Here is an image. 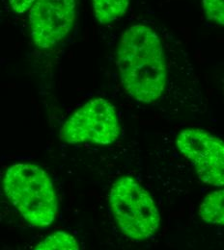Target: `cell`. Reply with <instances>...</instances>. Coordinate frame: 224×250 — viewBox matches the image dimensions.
Segmentation results:
<instances>
[{
    "label": "cell",
    "instance_id": "cell-1",
    "mask_svg": "<svg viewBox=\"0 0 224 250\" xmlns=\"http://www.w3.org/2000/svg\"><path fill=\"white\" fill-rule=\"evenodd\" d=\"M117 67L125 91L134 99L151 103L164 91L167 70L157 33L142 24L123 33L117 51Z\"/></svg>",
    "mask_w": 224,
    "mask_h": 250
},
{
    "label": "cell",
    "instance_id": "cell-2",
    "mask_svg": "<svg viewBox=\"0 0 224 250\" xmlns=\"http://www.w3.org/2000/svg\"><path fill=\"white\" fill-rule=\"evenodd\" d=\"M7 197L25 219L36 227L50 226L58 215L53 184L45 170L32 164H15L5 173Z\"/></svg>",
    "mask_w": 224,
    "mask_h": 250
},
{
    "label": "cell",
    "instance_id": "cell-3",
    "mask_svg": "<svg viewBox=\"0 0 224 250\" xmlns=\"http://www.w3.org/2000/svg\"><path fill=\"white\" fill-rule=\"evenodd\" d=\"M109 201L120 229L129 239L144 241L157 233L160 223L157 205L134 179L119 178L111 188Z\"/></svg>",
    "mask_w": 224,
    "mask_h": 250
},
{
    "label": "cell",
    "instance_id": "cell-4",
    "mask_svg": "<svg viewBox=\"0 0 224 250\" xmlns=\"http://www.w3.org/2000/svg\"><path fill=\"white\" fill-rule=\"evenodd\" d=\"M120 134L115 107L104 98H95L75 111L65 123L60 138L68 144L110 145Z\"/></svg>",
    "mask_w": 224,
    "mask_h": 250
},
{
    "label": "cell",
    "instance_id": "cell-5",
    "mask_svg": "<svg viewBox=\"0 0 224 250\" xmlns=\"http://www.w3.org/2000/svg\"><path fill=\"white\" fill-rule=\"evenodd\" d=\"M177 146L192 161L204 183L224 186V145L222 140L204 130L191 128L179 134Z\"/></svg>",
    "mask_w": 224,
    "mask_h": 250
},
{
    "label": "cell",
    "instance_id": "cell-6",
    "mask_svg": "<svg viewBox=\"0 0 224 250\" xmlns=\"http://www.w3.org/2000/svg\"><path fill=\"white\" fill-rule=\"evenodd\" d=\"M29 10L33 42L41 49H50L73 29L76 0H35Z\"/></svg>",
    "mask_w": 224,
    "mask_h": 250
},
{
    "label": "cell",
    "instance_id": "cell-7",
    "mask_svg": "<svg viewBox=\"0 0 224 250\" xmlns=\"http://www.w3.org/2000/svg\"><path fill=\"white\" fill-rule=\"evenodd\" d=\"M224 189L217 190L204 198L199 208V216L203 221L215 225H224Z\"/></svg>",
    "mask_w": 224,
    "mask_h": 250
},
{
    "label": "cell",
    "instance_id": "cell-8",
    "mask_svg": "<svg viewBox=\"0 0 224 250\" xmlns=\"http://www.w3.org/2000/svg\"><path fill=\"white\" fill-rule=\"evenodd\" d=\"M95 17L101 24H107L127 12L129 0H91Z\"/></svg>",
    "mask_w": 224,
    "mask_h": 250
},
{
    "label": "cell",
    "instance_id": "cell-9",
    "mask_svg": "<svg viewBox=\"0 0 224 250\" xmlns=\"http://www.w3.org/2000/svg\"><path fill=\"white\" fill-rule=\"evenodd\" d=\"M37 250H79V245L76 240L64 231L55 232L48 236L44 241L37 245Z\"/></svg>",
    "mask_w": 224,
    "mask_h": 250
},
{
    "label": "cell",
    "instance_id": "cell-10",
    "mask_svg": "<svg viewBox=\"0 0 224 250\" xmlns=\"http://www.w3.org/2000/svg\"><path fill=\"white\" fill-rule=\"evenodd\" d=\"M224 0H203V8L207 18L219 25L224 23Z\"/></svg>",
    "mask_w": 224,
    "mask_h": 250
},
{
    "label": "cell",
    "instance_id": "cell-11",
    "mask_svg": "<svg viewBox=\"0 0 224 250\" xmlns=\"http://www.w3.org/2000/svg\"><path fill=\"white\" fill-rule=\"evenodd\" d=\"M35 0H9L11 8L17 14H24L29 10Z\"/></svg>",
    "mask_w": 224,
    "mask_h": 250
}]
</instances>
